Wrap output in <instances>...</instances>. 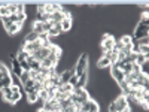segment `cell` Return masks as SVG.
<instances>
[{
    "label": "cell",
    "mask_w": 149,
    "mask_h": 112,
    "mask_svg": "<svg viewBox=\"0 0 149 112\" xmlns=\"http://www.w3.org/2000/svg\"><path fill=\"white\" fill-rule=\"evenodd\" d=\"M72 26H73V20H72V15L69 14L61 21V29H63V32H69V30H72Z\"/></svg>",
    "instance_id": "cell-10"
},
{
    "label": "cell",
    "mask_w": 149,
    "mask_h": 112,
    "mask_svg": "<svg viewBox=\"0 0 149 112\" xmlns=\"http://www.w3.org/2000/svg\"><path fill=\"white\" fill-rule=\"evenodd\" d=\"M58 103H60V108H61V109L69 108V106H72V105H73L70 99H66V100H61V102H58Z\"/></svg>",
    "instance_id": "cell-29"
},
{
    "label": "cell",
    "mask_w": 149,
    "mask_h": 112,
    "mask_svg": "<svg viewBox=\"0 0 149 112\" xmlns=\"http://www.w3.org/2000/svg\"><path fill=\"white\" fill-rule=\"evenodd\" d=\"M54 26L52 29L48 32V36L49 37H54V36H60L61 33H63V29H61V22H52Z\"/></svg>",
    "instance_id": "cell-7"
},
{
    "label": "cell",
    "mask_w": 149,
    "mask_h": 112,
    "mask_svg": "<svg viewBox=\"0 0 149 112\" xmlns=\"http://www.w3.org/2000/svg\"><path fill=\"white\" fill-rule=\"evenodd\" d=\"M142 37H148V24L139 22L137 27L134 29V34H133V37H131V42L134 43L136 41L142 39Z\"/></svg>",
    "instance_id": "cell-1"
},
{
    "label": "cell",
    "mask_w": 149,
    "mask_h": 112,
    "mask_svg": "<svg viewBox=\"0 0 149 112\" xmlns=\"http://www.w3.org/2000/svg\"><path fill=\"white\" fill-rule=\"evenodd\" d=\"M37 75H39V72H37V70H30V79H36L37 78Z\"/></svg>",
    "instance_id": "cell-39"
},
{
    "label": "cell",
    "mask_w": 149,
    "mask_h": 112,
    "mask_svg": "<svg viewBox=\"0 0 149 112\" xmlns=\"http://www.w3.org/2000/svg\"><path fill=\"white\" fill-rule=\"evenodd\" d=\"M115 37L113 36H110V34H103V41H102V49H103V52H109L112 51V48H113L115 45Z\"/></svg>",
    "instance_id": "cell-3"
},
{
    "label": "cell",
    "mask_w": 149,
    "mask_h": 112,
    "mask_svg": "<svg viewBox=\"0 0 149 112\" xmlns=\"http://www.w3.org/2000/svg\"><path fill=\"white\" fill-rule=\"evenodd\" d=\"M112 76H113V79L119 84V82L124 81V72L119 70V69H116L115 64H112Z\"/></svg>",
    "instance_id": "cell-9"
},
{
    "label": "cell",
    "mask_w": 149,
    "mask_h": 112,
    "mask_svg": "<svg viewBox=\"0 0 149 112\" xmlns=\"http://www.w3.org/2000/svg\"><path fill=\"white\" fill-rule=\"evenodd\" d=\"M119 41L122 42V45H130V43H133V42H131V36H128V34L122 36V37H121Z\"/></svg>",
    "instance_id": "cell-30"
},
{
    "label": "cell",
    "mask_w": 149,
    "mask_h": 112,
    "mask_svg": "<svg viewBox=\"0 0 149 112\" xmlns=\"http://www.w3.org/2000/svg\"><path fill=\"white\" fill-rule=\"evenodd\" d=\"M15 57H17V60H18V61H24V60H29L30 54H29V52H26L24 49H19L18 54H17Z\"/></svg>",
    "instance_id": "cell-20"
},
{
    "label": "cell",
    "mask_w": 149,
    "mask_h": 112,
    "mask_svg": "<svg viewBox=\"0 0 149 112\" xmlns=\"http://www.w3.org/2000/svg\"><path fill=\"white\" fill-rule=\"evenodd\" d=\"M74 112H82V111H81V109H76V111H74Z\"/></svg>",
    "instance_id": "cell-42"
},
{
    "label": "cell",
    "mask_w": 149,
    "mask_h": 112,
    "mask_svg": "<svg viewBox=\"0 0 149 112\" xmlns=\"http://www.w3.org/2000/svg\"><path fill=\"white\" fill-rule=\"evenodd\" d=\"M10 61H12V69H10V72L14 73V75H17V76L19 78L21 73H22V69H21L19 61L17 60V57H10Z\"/></svg>",
    "instance_id": "cell-6"
},
{
    "label": "cell",
    "mask_w": 149,
    "mask_h": 112,
    "mask_svg": "<svg viewBox=\"0 0 149 112\" xmlns=\"http://www.w3.org/2000/svg\"><path fill=\"white\" fill-rule=\"evenodd\" d=\"M3 27L6 29V32H8L9 34H17V33L21 30L22 24H21V22H15V24H8V26H3Z\"/></svg>",
    "instance_id": "cell-8"
},
{
    "label": "cell",
    "mask_w": 149,
    "mask_h": 112,
    "mask_svg": "<svg viewBox=\"0 0 149 112\" xmlns=\"http://www.w3.org/2000/svg\"><path fill=\"white\" fill-rule=\"evenodd\" d=\"M110 66V58L109 57H102L100 60H98V63H97V67L98 69H104V67H109Z\"/></svg>",
    "instance_id": "cell-14"
},
{
    "label": "cell",
    "mask_w": 149,
    "mask_h": 112,
    "mask_svg": "<svg viewBox=\"0 0 149 112\" xmlns=\"http://www.w3.org/2000/svg\"><path fill=\"white\" fill-rule=\"evenodd\" d=\"M109 112H116L115 108H113V103H110V105H109Z\"/></svg>",
    "instance_id": "cell-40"
},
{
    "label": "cell",
    "mask_w": 149,
    "mask_h": 112,
    "mask_svg": "<svg viewBox=\"0 0 149 112\" xmlns=\"http://www.w3.org/2000/svg\"><path fill=\"white\" fill-rule=\"evenodd\" d=\"M8 9H9V14H18V3H6Z\"/></svg>",
    "instance_id": "cell-22"
},
{
    "label": "cell",
    "mask_w": 149,
    "mask_h": 112,
    "mask_svg": "<svg viewBox=\"0 0 149 112\" xmlns=\"http://www.w3.org/2000/svg\"><path fill=\"white\" fill-rule=\"evenodd\" d=\"M31 32H34V33H37V34L45 33V32H43V22H40V21H34V22H33V30H31Z\"/></svg>",
    "instance_id": "cell-15"
},
{
    "label": "cell",
    "mask_w": 149,
    "mask_h": 112,
    "mask_svg": "<svg viewBox=\"0 0 149 112\" xmlns=\"http://www.w3.org/2000/svg\"><path fill=\"white\" fill-rule=\"evenodd\" d=\"M148 58H149V55H142V54H137V55H136V61H134V63L140 66V64L143 63V61H145V60H148Z\"/></svg>",
    "instance_id": "cell-26"
},
{
    "label": "cell",
    "mask_w": 149,
    "mask_h": 112,
    "mask_svg": "<svg viewBox=\"0 0 149 112\" xmlns=\"http://www.w3.org/2000/svg\"><path fill=\"white\" fill-rule=\"evenodd\" d=\"M58 93H73V87L67 82V84H63V85H60L58 87Z\"/></svg>",
    "instance_id": "cell-19"
},
{
    "label": "cell",
    "mask_w": 149,
    "mask_h": 112,
    "mask_svg": "<svg viewBox=\"0 0 149 112\" xmlns=\"http://www.w3.org/2000/svg\"><path fill=\"white\" fill-rule=\"evenodd\" d=\"M76 73V70H74V67L73 69H69V70H64L63 73L60 75V85H63V84H67L69 81H70V78L73 76V75ZM58 85V87H60Z\"/></svg>",
    "instance_id": "cell-5"
},
{
    "label": "cell",
    "mask_w": 149,
    "mask_h": 112,
    "mask_svg": "<svg viewBox=\"0 0 149 112\" xmlns=\"http://www.w3.org/2000/svg\"><path fill=\"white\" fill-rule=\"evenodd\" d=\"M19 64H21V69L22 70H30V64H29V61L27 60H24V61H19Z\"/></svg>",
    "instance_id": "cell-33"
},
{
    "label": "cell",
    "mask_w": 149,
    "mask_h": 112,
    "mask_svg": "<svg viewBox=\"0 0 149 112\" xmlns=\"http://www.w3.org/2000/svg\"><path fill=\"white\" fill-rule=\"evenodd\" d=\"M9 15H10V14H9V9H8L6 3L0 5V18H6V17H9Z\"/></svg>",
    "instance_id": "cell-21"
},
{
    "label": "cell",
    "mask_w": 149,
    "mask_h": 112,
    "mask_svg": "<svg viewBox=\"0 0 149 112\" xmlns=\"http://www.w3.org/2000/svg\"><path fill=\"white\" fill-rule=\"evenodd\" d=\"M136 42H137V45H149V39H148V37H142V39L136 41Z\"/></svg>",
    "instance_id": "cell-34"
},
{
    "label": "cell",
    "mask_w": 149,
    "mask_h": 112,
    "mask_svg": "<svg viewBox=\"0 0 149 112\" xmlns=\"http://www.w3.org/2000/svg\"><path fill=\"white\" fill-rule=\"evenodd\" d=\"M122 112H131V108H130V106H128V108H125V109H124V111H122Z\"/></svg>",
    "instance_id": "cell-41"
},
{
    "label": "cell",
    "mask_w": 149,
    "mask_h": 112,
    "mask_svg": "<svg viewBox=\"0 0 149 112\" xmlns=\"http://www.w3.org/2000/svg\"><path fill=\"white\" fill-rule=\"evenodd\" d=\"M76 111V108H74V105L69 106V108H64V109H61V112H74Z\"/></svg>",
    "instance_id": "cell-38"
},
{
    "label": "cell",
    "mask_w": 149,
    "mask_h": 112,
    "mask_svg": "<svg viewBox=\"0 0 149 112\" xmlns=\"http://www.w3.org/2000/svg\"><path fill=\"white\" fill-rule=\"evenodd\" d=\"M10 73V70L3 64V63H0V75H3V76H6V75H9Z\"/></svg>",
    "instance_id": "cell-31"
},
{
    "label": "cell",
    "mask_w": 149,
    "mask_h": 112,
    "mask_svg": "<svg viewBox=\"0 0 149 112\" xmlns=\"http://www.w3.org/2000/svg\"><path fill=\"white\" fill-rule=\"evenodd\" d=\"M142 100H149V90H142Z\"/></svg>",
    "instance_id": "cell-35"
},
{
    "label": "cell",
    "mask_w": 149,
    "mask_h": 112,
    "mask_svg": "<svg viewBox=\"0 0 149 112\" xmlns=\"http://www.w3.org/2000/svg\"><path fill=\"white\" fill-rule=\"evenodd\" d=\"M93 99H90V100H86L84 105H81V111L82 112H90V108H91V105H93Z\"/></svg>",
    "instance_id": "cell-24"
},
{
    "label": "cell",
    "mask_w": 149,
    "mask_h": 112,
    "mask_svg": "<svg viewBox=\"0 0 149 112\" xmlns=\"http://www.w3.org/2000/svg\"><path fill=\"white\" fill-rule=\"evenodd\" d=\"M12 85V76H10V73L6 75V76H3V88L5 87H10Z\"/></svg>",
    "instance_id": "cell-28"
},
{
    "label": "cell",
    "mask_w": 149,
    "mask_h": 112,
    "mask_svg": "<svg viewBox=\"0 0 149 112\" xmlns=\"http://www.w3.org/2000/svg\"><path fill=\"white\" fill-rule=\"evenodd\" d=\"M51 46H52V43H51V41H49V39H46V41L42 42V48H51Z\"/></svg>",
    "instance_id": "cell-37"
},
{
    "label": "cell",
    "mask_w": 149,
    "mask_h": 112,
    "mask_svg": "<svg viewBox=\"0 0 149 112\" xmlns=\"http://www.w3.org/2000/svg\"><path fill=\"white\" fill-rule=\"evenodd\" d=\"M86 81H88V75H86V72H82L78 75V84L74 88H84V85L86 84Z\"/></svg>",
    "instance_id": "cell-11"
},
{
    "label": "cell",
    "mask_w": 149,
    "mask_h": 112,
    "mask_svg": "<svg viewBox=\"0 0 149 112\" xmlns=\"http://www.w3.org/2000/svg\"><path fill=\"white\" fill-rule=\"evenodd\" d=\"M52 26H54V24H52L51 21H46V22H43V32H45V33H48L49 30L52 29Z\"/></svg>",
    "instance_id": "cell-32"
},
{
    "label": "cell",
    "mask_w": 149,
    "mask_h": 112,
    "mask_svg": "<svg viewBox=\"0 0 149 112\" xmlns=\"http://www.w3.org/2000/svg\"><path fill=\"white\" fill-rule=\"evenodd\" d=\"M34 90H36V91H40V90H43V84H40V82H36V81H34Z\"/></svg>",
    "instance_id": "cell-36"
},
{
    "label": "cell",
    "mask_w": 149,
    "mask_h": 112,
    "mask_svg": "<svg viewBox=\"0 0 149 112\" xmlns=\"http://www.w3.org/2000/svg\"><path fill=\"white\" fill-rule=\"evenodd\" d=\"M27 96V100L30 103H36L37 100H39V94H37V91H30V93H26Z\"/></svg>",
    "instance_id": "cell-18"
},
{
    "label": "cell",
    "mask_w": 149,
    "mask_h": 112,
    "mask_svg": "<svg viewBox=\"0 0 149 112\" xmlns=\"http://www.w3.org/2000/svg\"><path fill=\"white\" fill-rule=\"evenodd\" d=\"M112 103H113V108H115L116 112H122L125 108H128V103L125 100V96H122V94H119Z\"/></svg>",
    "instance_id": "cell-4"
},
{
    "label": "cell",
    "mask_w": 149,
    "mask_h": 112,
    "mask_svg": "<svg viewBox=\"0 0 149 112\" xmlns=\"http://www.w3.org/2000/svg\"><path fill=\"white\" fill-rule=\"evenodd\" d=\"M29 64H30V70H37L39 72V69H40V61H37V60H34L31 55L29 57Z\"/></svg>",
    "instance_id": "cell-13"
},
{
    "label": "cell",
    "mask_w": 149,
    "mask_h": 112,
    "mask_svg": "<svg viewBox=\"0 0 149 112\" xmlns=\"http://www.w3.org/2000/svg\"><path fill=\"white\" fill-rule=\"evenodd\" d=\"M88 61H90V57H88V54H86V52H84V54L79 55V60H78L76 66H74L76 75H79L82 72H86V69H88Z\"/></svg>",
    "instance_id": "cell-2"
},
{
    "label": "cell",
    "mask_w": 149,
    "mask_h": 112,
    "mask_svg": "<svg viewBox=\"0 0 149 112\" xmlns=\"http://www.w3.org/2000/svg\"><path fill=\"white\" fill-rule=\"evenodd\" d=\"M36 41H39V34L34 33V32H30L26 36V39H24V42H27V43H31V42H36Z\"/></svg>",
    "instance_id": "cell-17"
},
{
    "label": "cell",
    "mask_w": 149,
    "mask_h": 112,
    "mask_svg": "<svg viewBox=\"0 0 149 112\" xmlns=\"http://www.w3.org/2000/svg\"><path fill=\"white\" fill-rule=\"evenodd\" d=\"M37 94H39V100H40V102H46V100H48V91H46V90L37 91Z\"/></svg>",
    "instance_id": "cell-27"
},
{
    "label": "cell",
    "mask_w": 149,
    "mask_h": 112,
    "mask_svg": "<svg viewBox=\"0 0 149 112\" xmlns=\"http://www.w3.org/2000/svg\"><path fill=\"white\" fill-rule=\"evenodd\" d=\"M29 79H30V70H29V72H27V70H22L21 76H19V81H21V84H26Z\"/></svg>",
    "instance_id": "cell-23"
},
{
    "label": "cell",
    "mask_w": 149,
    "mask_h": 112,
    "mask_svg": "<svg viewBox=\"0 0 149 112\" xmlns=\"http://www.w3.org/2000/svg\"><path fill=\"white\" fill-rule=\"evenodd\" d=\"M21 97H22V93H21V91H19V93H12L8 102L12 103V105H15V103H18V102L21 100Z\"/></svg>",
    "instance_id": "cell-16"
},
{
    "label": "cell",
    "mask_w": 149,
    "mask_h": 112,
    "mask_svg": "<svg viewBox=\"0 0 149 112\" xmlns=\"http://www.w3.org/2000/svg\"><path fill=\"white\" fill-rule=\"evenodd\" d=\"M40 67H45V69H52V67H57V63H54V61L49 58V57H46L45 60H42L40 61Z\"/></svg>",
    "instance_id": "cell-12"
},
{
    "label": "cell",
    "mask_w": 149,
    "mask_h": 112,
    "mask_svg": "<svg viewBox=\"0 0 149 112\" xmlns=\"http://www.w3.org/2000/svg\"><path fill=\"white\" fill-rule=\"evenodd\" d=\"M140 72H142L143 75H148V73H149V61H148V60H145L143 63L140 64Z\"/></svg>",
    "instance_id": "cell-25"
}]
</instances>
